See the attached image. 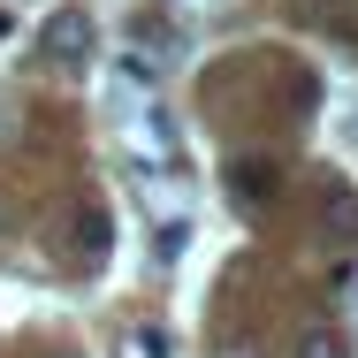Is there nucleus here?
Wrapping results in <instances>:
<instances>
[{"instance_id":"nucleus-1","label":"nucleus","mask_w":358,"mask_h":358,"mask_svg":"<svg viewBox=\"0 0 358 358\" xmlns=\"http://www.w3.org/2000/svg\"><path fill=\"white\" fill-rule=\"evenodd\" d=\"M92 46H99L92 15H84V8H54V23H46V54H54L62 69H84V62H92Z\"/></svg>"},{"instance_id":"nucleus-3","label":"nucleus","mask_w":358,"mask_h":358,"mask_svg":"<svg viewBox=\"0 0 358 358\" xmlns=\"http://www.w3.org/2000/svg\"><path fill=\"white\" fill-rule=\"evenodd\" d=\"M297 358H351V343L328 336V328H305V336H297Z\"/></svg>"},{"instance_id":"nucleus-5","label":"nucleus","mask_w":358,"mask_h":358,"mask_svg":"<svg viewBox=\"0 0 358 358\" xmlns=\"http://www.w3.org/2000/svg\"><path fill=\"white\" fill-rule=\"evenodd\" d=\"M76 244H84V252H107V214H99V206L76 214Z\"/></svg>"},{"instance_id":"nucleus-2","label":"nucleus","mask_w":358,"mask_h":358,"mask_svg":"<svg viewBox=\"0 0 358 358\" xmlns=\"http://www.w3.org/2000/svg\"><path fill=\"white\" fill-rule=\"evenodd\" d=\"M320 221H328L336 236H358V199L351 191H328V199H320Z\"/></svg>"},{"instance_id":"nucleus-6","label":"nucleus","mask_w":358,"mask_h":358,"mask_svg":"<svg viewBox=\"0 0 358 358\" xmlns=\"http://www.w3.org/2000/svg\"><path fill=\"white\" fill-rule=\"evenodd\" d=\"M0 31H8V15H0Z\"/></svg>"},{"instance_id":"nucleus-4","label":"nucleus","mask_w":358,"mask_h":358,"mask_svg":"<svg viewBox=\"0 0 358 358\" xmlns=\"http://www.w3.org/2000/svg\"><path fill=\"white\" fill-rule=\"evenodd\" d=\"M275 191V168H259V160H236V199H267Z\"/></svg>"}]
</instances>
